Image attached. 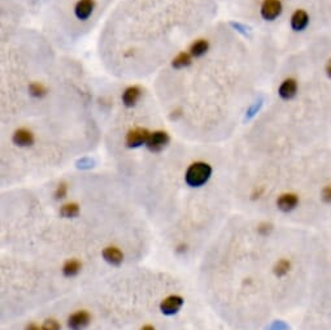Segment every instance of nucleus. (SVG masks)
<instances>
[{
  "mask_svg": "<svg viewBox=\"0 0 331 330\" xmlns=\"http://www.w3.org/2000/svg\"><path fill=\"white\" fill-rule=\"evenodd\" d=\"M80 270H81L80 261H77V260H69V261H67V264L64 265L63 272L67 277H73L76 276Z\"/></svg>",
  "mask_w": 331,
  "mask_h": 330,
  "instance_id": "obj_15",
  "label": "nucleus"
},
{
  "mask_svg": "<svg viewBox=\"0 0 331 330\" xmlns=\"http://www.w3.org/2000/svg\"><path fill=\"white\" fill-rule=\"evenodd\" d=\"M288 270H290V261H287V260L284 259L279 260L274 266V272L278 277H282L284 276V274H287Z\"/></svg>",
  "mask_w": 331,
  "mask_h": 330,
  "instance_id": "obj_18",
  "label": "nucleus"
},
{
  "mask_svg": "<svg viewBox=\"0 0 331 330\" xmlns=\"http://www.w3.org/2000/svg\"><path fill=\"white\" fill-rule=\"evenodd\" d=\"M212 168L205 163H195L186 172V182L191 187H200L211 178Z\"/></svg>",
  "mask_w": 331,
  "mask_h": 330,
  "instance_id": "obj_1",
  "label": "nucleus"
},
{
  "mask_svg": "<svg viewBox=\"0 0 331 330\" xmlns=\"http://www.w3.org/2000/svg\"><path fill=\"white\" fill-rule=\"evenodd\" d=\"M326 75H328V77L331 80V59L329 60L328 64H326Z\"/></svg>",
  "mask_w": 331,
  "mask_h": 330,
  "instance_id": "obj_24",
  "label": "nucleus"
},
{
  "mask_svg": "<svg viewBox=\"0 0 331 330\" xmlns=\"http://www.w3.org/2000/svg\"><path fill=\"white\" fill-rule=\"evenodd\" d=\"M169 143V135L165 132L151 133L147 141V147L152 152H160Z\"/></svg>",
  "mask_w": 331,
  "mask_h": 330,
  "instance_id": "obj_4",
  "label": "nucleus"
},
{
  "mask_svg": "<svg viewBox=\"0 0 331 330\" xmlns=\"http://www.w3.org/2000/svg\"><path fill=\"white\" fill-rule=\"evenodd\" d=\"M80 213V208H78L77 204H74V203H71V204H65L63 206L60 211V215L63 217H67V219H71V217H76V216Z\"/></svg>",
  "mask_w": 331,
  "mask_h": 330,
  "instance_id": "obj_17",
  "label": "nucleus"
},
{
  "mask_svg": "<svg viewBox=\"0 0 331 330\" xmlns=\"http://www.w3.org/2000/svg\"><path fill=\"white\" fill-rule=\"evenodd\" d=\"M271 229H273V228H271L270 224H262V225L258 228V233L262 234V236H266V234H269V233L271 232Z\"/></svg>",
  "mask_w": 331,
  "mask_h": 330,
  "instance_id": "obj_23",
  "label": "nucleus"
},
{
  "mask_svg": "<svg viewBox=\"0 0 331 330\" xmlns=\"http://www.w3.org/2000/svg\"><path fill=\"white\" fill-rule=\"evenodd\" d=\"M90 323V316L84 311H80L77 314H73L69 320H68V325L72 330H82L88 325Z\"/></svg>",
  "mask_w": 331,
  "mask_h": 330,
  "instance_id": "obj_7",
  "label": "nucleus"
},
{
  "mask_svg": "<svg viewBox=\"0 0 331 330\" xmlns=\"http://www.w3.org/2000/svg\"><path fill=\"white\" fill-rule=\"evenodd\" d=\"M209 48V43L204 39H200V41L195 42L192 46H191V55L195 56V58H201L203 55H205V52Z\"/></svg>",
  "mask_w": 331,
  "mask_h": 330,
  "instance_id": "obj_14",
  "label": "nucleus"
},
{
  "mask_svg": "<svg viewBox=\"0 0 331 330\" xmlns=\"http://www.w3.org/2000/svg\"><path fill=\"white\" fill-rule=\"evenodd\" d=\"M190 64H191V56L188 54H184V52L178 55L177 58H174L173 63H171L173 68H175V69H181V68L188 67Z\"/></svg>",
  "mask_w": 331,
  "mask_h": 330,
  "instance_id": "obj_16",
  "label": "nucleus"
},
{
  "mask_svg": "<svg viewBox=\"0 0 331 330\" xmlns=\"http://www.w3.org/2000/svg\"><path fill=\"white\" fill-rule=\"evenodd\" d=\"M13 142L20 147H27L34 143V135L26 129H20L13 134Z\"/></svg>",
  "mask_w": 331,
  "mask_h": 330,
  "instance_id": "obj_11",
  "label": "nucleus"
},
{
  "mask_svg": "<svg viewBox=\"0 0 331 330\" xmlns=\"http://www.w3.org/2000/svg\"><path fill=\"white\" fill-rule=\"evenodd\" d=\"M182 304H183V299H182L181 297H175V295H173V297L166 298V299L161 303L160 310L161 312L165 315H174L179 311Z\"/></svg>",
  "mask_w": 331,
  "mask_h": 330,
  "instance_id": "obj_8",
  "label": "nucleus"
},
{
  "mask_svg": "<svg viewBox=\"0 0 331 330\" xmlns=\"http://www.w3.org/2000/svg\"><path fill=\"white\" fill-rule=\"evenodd\" d=\"M278 94L283 100H291L298 94V82L294 78H287L278 88Z\"/></svg>",
  "mask_w": 331,
  "mask_h": 330,
  "instance_id": "obj_6",
  "label": "nucleus"
},
{
  "mask_svg": "<svg viewBox=\"0 0 331 330\" xmlns=\"http://www.w3.org/2000/svg\"><path fill=\"white\" fill-rule=\"evenodd\" d=\"M67 191H68L67 183H60V185L57 186L56 192H55V196H56L57 199L65 198V195H67Z\"/></svg>",
  "mask_w": 331,
  "mask_h": 330,
  "instance_id": "obj_20",
  "label": "nucleus"
},
{
  "mask_svg": "<svg viewBox=\"0 0 331 330\" xmlns=\"http://www.w3.org/2000/svg\"><path fill=\"white\" fill-rule=\"evenodd\" d=\"M282 3L279 0H264L261 5V17L265 21H274L282 13Z\"/></svg>",
  "mask_w": 331,
  "mask_h": 330,
  "instance_id": "obj_2",
  "label": "nucleus"
},
{
  "mask_svg": "<svg viewBox=\"0 0 331 330\" xmlns=\"http://www.w3.org/2000/svg\"><path fill=\"white\" fill-rule=\"evenodd\" d=\"M322 200L326 203H331V185L326 186V187L322 190Z\"/></svg>",
  "mask_w": 331,
  "mask_h": 330,
  "instance_id": "obj_22",
  "label": "nucleus"
},
{
  "mask_svg": "<svg viewBox=\"0 0 331 330\" xmlns=\"http://www.w3.org/2000/svg\"><path fill=\"white\" fill-rule=\"evenodd\" d=\"M299 204V198L295 194H283L278 198L277 206L283 212H290Z\"/></svg>",
  "mask_w": 331,
  "mask_h": 330,
  "instance_id": "obj_9",
  "label": "nucleus"
},
{
  "mask_svg": "<svg viewBox=\"0 0 331 330\" xmlns=\"http://www.w3.org/2000/svg\"><path fill=\"white\" fill-rule=\"evenodd\" d=\"M148 138H150V133H148V130L142 128L134 129V130H130L129 134H127L126 145L127 147L135 149V147H139V146L147 143Z\"/></svg>",
  "mask_w": 331,
  "mask_h": 330,
  "instance_id": "obj_3",
  "label": "nucleus"
},
{
  "mask_svg": "<svg viewBox=\"0 0 331 330\" xmlns=\"http://www.w3.org/2000/svg\"><path fill=\"white\" fill-rule=\"evenodd\" d=\"M141 330H155V329H154V328H152V327H151V325H146V327L142 328Z\"/></svg>",
  "mask_w": 331,
  "mask_h": 330,
  "instance_id": "obj_26",
  "label": "nucleus"
},
{
  "mask_svg": "<svg viewBox=\"0 0 331 330\" xmlns=\"http://www.w3.org/2000/svg\"><path fill=\"white\" fill-rule=\"evenodd\" d=\"M26 330H43V329H40L39 327H37V325H34V324H30V325H29V327L26 328Z\"/></svg>",
  "mask_w": 331,
  "mask_h": 330,
  "instance_id": "obj_25",
  "label": "nucleus"
},
{
  "mask_svg": "<svg viewBox=\"0 0 331 330\" xmlns=\"http://www.w3.org/2000/svg\"><path fill=\"white\" fill-rule=\"evenodd\" d=\"M103 256L108 263L113 264V265H120L122 263V260H124L122 252L118 248H116V247H107L103 251Z\"/></svg>",
  "mask_w": 331,
  "mask_h": 330,
  "instance_id": "obj_13",
  "label": "nucleus"
},
{
  "mask_svg": "<svg viewBox=\"0 0 331 330\" xmlns=\"http://www.w3.org/2000/svg\"><path fill=\"white\" fill-rule=\"evenodd\" d=\"M43 330H60V325L55 320H47L43 324Z\"/></svg>",
  "mask_w": 331,
  "mask_h": 330,
  "instance_id": "obj_21",
  "label": "nucleus"
},
{
  "mask_svg": "<svg viewBox=\"0 0 331 330\" xmlns=\"http://www.w3.org/2000/svg\"><path fill=\"white\" fill-rule=\"evenodd\" d=\"M142 91L141 88L137 87V86H133V87H129L125 90L124 95H122V101L126 107H134L137 104V101L141 98Z\"/></svg>",
  "mask_w": 331,
  "mask_h": 330,
  "instance_id": "obj_12",
  "label": "nucleus"
},
{
  "mask_svg": "<svg viewBox=\"0 0 331 330\" xmlns=\"http://www.w3.org/2000/svg\"><path fill=\"white\" fill-rule=\"evenodd\" d=\"M309 21H311L309 20V14L304 9H296L291 16L290 25H291L292 30L300 33V31H304L307 29Z\"/></svg>",
  "mask_w": 331,
  "mask_h": 330,
  "instance_id": "obj_5",
  "label": "nucleus"
},
{
  "mask_svg": "<svg viewBox=\"0 0 331 330\" xmlns=\"http://www.w3.org/2000/svg\"><path fill=\"white\" fill-rule=\"evenodd\" d=\"M74 10H76V16L80 20H87L94 10V1L92 0H80Z\"/></svg>",
  "mask_w": 331,
  "mask_h": 330,
  "instance_id": "obj_10",
  "label": "nucleus"
},
{
  "mask_svg": "<svg viewBox=\"0 0 331 330\" xmlns=\"http://www.w3.org/2000/svg\"><path fill=\"white\" fill-rule=\"evenodd\" d=\"M29 91L33 96H37V98H42L43 95H46V88L39 83H31L29 86Z\"/></svg>",
  "mask_w": 331,
  "mask_h": 330,
  "instance_id": "obj_19",
  "label": "nucleus"
}]
</instances>
